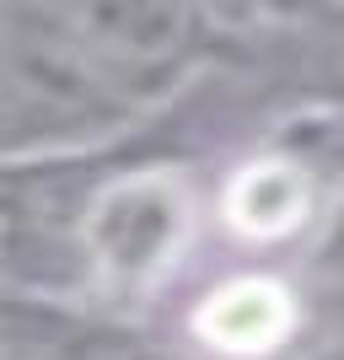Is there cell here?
<instances>
[{"instance_id":"obj_1","label":"cell","mask_w":344,"mask_h":360,"mask_svg":"<svg viewBox=\"0 0 344 360\" xmlns=\"http://www.w3.org/2000/svg\"><path fill=\"white\" fill-rule=\"evenodd\" d=\"M205 221L194 183L172 156H119V140L103 150L97 183L81 205V269L87 301L140 312L183 280L194 237Z\"/></svg>"},{"instance_id":"obj_2","label":"cell","mask_w":344,"mask_h":360,"mask_svg":"<svg viewBox=\"0 0 344 360\" xmlns=\"http://www.w3.org/2000/svg\"><path fill=\"white\" fill-rule=\"evenodd\" d=\"M0 349L11 360H194L146 312L22 290H0Z\"/></svg>"},{"instance_id":"obj_3","label":"cell","mask_w":344,"mask_h":360,"mask_svg":"<svg viewBox=\"0 0 344 360\" xmlns=\"http://www.w3.org/2000/svg\"><path fill=\"white\" fill-rule=\"evenodd\" d=\"M167 328L194 360H280L307 328V301L253 258L248 269H221Z\"/></svg>"},{"instance_id":"obj_4","label":"cell","mask_w":344,"mask_h":360,"mask_svg":"<svg viewBox=\"0 0 344 360\" xmlns=\"http://www.w3.org/2000/svg\"><path fill=\"white\" fill-rule=\"evenodd\" d=\"M307 269H312V280H323V285H339L344 290V188L333 194L329 215H323V226H317V237L307 242Z\"/></svg>"},{"instance_id":"obj_5","label":"cell","mask_w":344,"mask_h":360,"mask_svg":"<svg viewBox=\"0 0 344 360\" xmlns=\"http://www.w3.org/2000/svg\"><path fill=\"white\" fill-rule=\"evenodd\" d=\"M0 360H11V355H6V349H0Z\"/></svg>"}]
</instances>
